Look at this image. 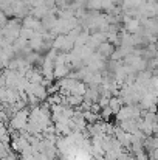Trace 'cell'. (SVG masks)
Here are the masks:
<instances>
[{"mask_svg":"<svg viewBox=\"0 0 158 160\" xmlns=\"http://www.w3.org/2000/svg\"><path fill=\"white\" fill-rule=\"evenodd\" d=\"M57 70H60V67H57ZM62 72H64V73H65V67H64V68H62ZM56 75H60V72H56Z\"/></svg>","mask_w":158,"mask_h":160,"instance_id":"1","label":"cell"}]
</instances>
